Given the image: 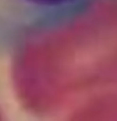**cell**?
I'll list each match as a JSON object with an SVG mask.
<instances>
[{
    "mask_svg": "<svg viewBox=\"0 0 117 121\" xmlns=\"http://www.w3.org/2000/svg\"><path fill=\"white\" fill-rule=\"evenodd\" d=\"M107 0H0V54L77 24Z\"/></svg>",
    "mask_w": 117,
    "mask_h": 121,
    "instance_id": "cell-1",
    "label": "cell"
}]
</instances>
